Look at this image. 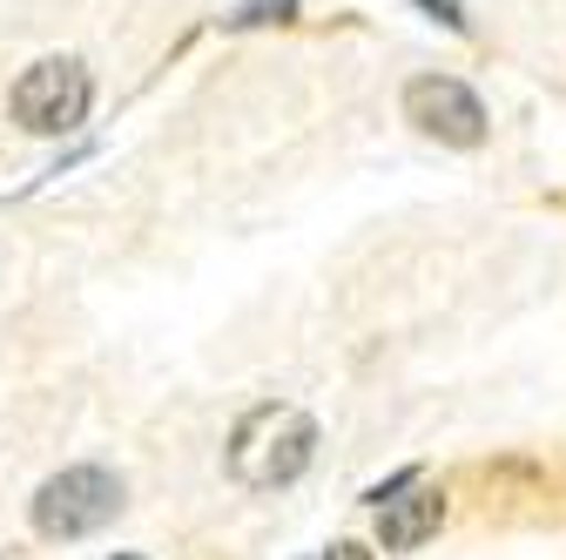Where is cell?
Returning <instances> with one entry per match:
<instances>
[{
	"label": "cell",
	"instance_id": "obj_1",
	"mask_svg": "<svg viewBox=\"0 0 566 560\" xmlns=\"http://www.w3.org/2000/svg\"><path fill=\"white\" fill-rule=\"evenodd\" d=\"M317 453V426L297 405H250L230 433V473L243 486H291Z\"/></svg>",
	"mask_w": 566,
	"mask_h": 560
},
{
	"label": "cell",
	"instance_id": "obj_2",
	"mask_svg": "<svg viewBox=\"0 0 566 560\" xmlns=\"http://www.w3.org/2000/svg\"><path fill=\"white\" fill-rule=\"evenodd\" d=\"M88 102H95V82L75 54H48L14 82V122L28 135H67L88 115Z\"/></svg>",
	"mask_w": 566,
	"mask_h": 560
},
{
	"label": "cell",
	"instance_id": "obj_3",
	"mask_svg": "<svg viewBox=\"0 0 566 560\" xmlns=\"http://www.w3.org/2000/svg\"><path fill=\"white\" fill-rule=\"evenodd\" d=\"M115 507H122V479L115 473H102V466H67V473H54L41 494H34V527L48 540H82V533L108 527Z\"/></svg>",
	"mask_w": 566,
	"mask_h": 560
},
{
	"label": "cell",
	"instance_id": "obj_4",
	"mask_svg": "<svg viewBox=\"0 0 566 560\" xmlns=\"http://www.w3.org/2000/svg\"><path fill=\"white\" fill-rule=\"evenodd\" d=\"M405 122H411L418 135H432V143H452V149L485 143V108H479V95H472L465 82H452V75H418V82L405 89Z\"/></svg>",
	"mask_w": 566,
	"mask_h": 560
},
{
	"label": "cell",
	"instance_id": "obj_5",
	"mask_svg": "<svg viewBox=\"0 0 566 560\" xmlns=\"http://www.w3.org/2000/svg\"><path fill=\"white\" fill-rule=\"evenodd\" d=\"M439 520H446V494H439V486H411L405 500H385L378 540H385L391 553H411V547H424V540L439 533Z\"/></svg>",
	"mask_w": 566,
	"mask_h": 560
},
{
	"label": "cell",
	"instance_id": "obj_6",
	"mask_svg": "<svg viewBox=\"0 0 566 560\" xmlns=\"http://www.w3.org/2000/svg\"><path fill=\"white\" fill-rule=\"evenodd\" d=\"M283 14H291V0H250V8L230 14V21H237V28H256V21H283Z\"/></svg>",
	"mask_w": 566,
	"mask_h": 560
},
{
	"label": "cell",
	"instance_id": "obj_7",
	"mask_svg": "<svg viewBox=\"0 0 566 560\" xmlns=\"http://www.w3.org/2000/svg\"><path fill=\"white\" fill-rule=\"evenodd\" d=\"M317 560H371V547H358V540H337V547H324Z\"/></svg>",
	"mask_w": 566,
	"mask_h": 560
},
{
	"label": "cell",
	"instance_id": "obj_8",
	"mask_svg": "<svg viewBox=\"0 0 566 560\" xmlns=\"http://www.w3.org/2000/svg\"><path fill=\"white\" fill-rule=\"evenodd\" d=\"M418 8H432L446 28H465V14H459V0H418Z\"/></svg>",
	"mask_w": 566,
	"mask_h": 560
},
{
	"label": "cell",
	"instance_id": "obj_9",
	"mask_svg": "<svg viewBox=\"0 0 566 560\" xmlns=\"http://www.w3.org/2000/svg\"><path fill=\"white\" fill-rule=\"evenodd\" d=\"M115 560H135V553H115Z\"/></svg>",
	"mask_w": 566,
	"mask_h": 560
}]
</instances>
